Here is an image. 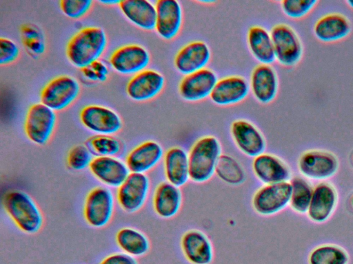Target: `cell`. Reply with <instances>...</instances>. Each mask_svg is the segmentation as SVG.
<instances>
[{
  "mask_svg": "<svg viewBox=\"0 0 353 264\" xmlns=\"http://www.w3.org/2000/svg\"><path fill=\"white\" fill-rule=\"evenodd\" d=\"M6 215L23 233L35 234L43 228L44 217L35 200L26 191L12 188L6 190L1 199Z\"/></svg>",
  "mask_w": 353,
  "mask_h": 264,
  "instance_id": "1",
  "label": "cell"
},
{
  "mask_svg": "<svg viewBox=\"0 0 353 264\" xmlns=\"http://www.w3.org/2000/svg\"><path fill=\"white\" fill-rule=\"evenodd\" d=\"M108 44L105 31L99 27H85L76 32L66 45V56L74 67L83 69L102 56Z\"/></svg>",
  "mask_w": 353,
  "mask_h": 264,
  "instance_id": "2",
  "label": "cell"
},
{
  "mask_svg": "<svg viewBox=\"0 0 353 264\" xmlns=\"http://www.w3.org/2000/svg\"><path fill=\"white\" fill-rule=\"evenodd\" d=\"M221 155L222 146L216 137L206 135L199 138L188 151L190 182L195 184L209 182L215 175Z\"/></svg>",
  "mask_w": 353,
  "mask_h": 264,
  "instance_id": "3",
  "label": "cell"
},
{
  "mask_svg": "<svg viewBox=\"0 0 353 264\" xmlns=\"http://www.w3.org/2000/svg\"><path fill=\"white\" fill-rule=\"evenodd\" d=\"M116 197L112 189L100 185L92 188L83 204V217L91 228L100 229L112 221L116 210Z\"/></svg>",
  "mask_w": 353,
  "mask_h": 264,
  "instance_id": "4",
  "label": "cell"
},
{
  "mask_svg": "<svg viewBox=\"0 0 353 264\" xmlns=\"http://www.w3.org/2000/svg\"><path fill=\"white\" fill-rule=\"evenodd\" d=\"M151 180L148 174L130 173L116 189V201L125 213L134 214L146 204L151 192Z\"/></svg>",
  "mask_w": 353,
  "mask_h": 264,
  "instance_id": "5",
  "label": "cell"
},
{
  "mask_svg": "<svg viewBox=\"0 0 353 264\" xmlns=\"http://www.w3.org/2000/svg\"><path fill=\"white\" fill-rule=\"evenodd\" d=\"M275 60L285 67L296 66L301 60L303 55L302 41L290 25L278 23L271 30Z\"/></svg>",
  "mask_w": 353,
  "mask_h": 264,
  "instance_id": "6",
  "label": "cell"
},
{
  "mask_svg": "<svg viewBox=\"0 0 353 264\" xmlns=\"http://www.w3.org/2000/svg\"><path fill=\"white\" fill-rule=\"evenodd\" d=\"M57 124L54 111L41 102L31 104L24 121V133L27 138L39 146L47 144L51 140Z\"/></svg>",
  "mask_w": 353,
  "mask_h": 264,
  "instance_id": "7",
  "label": "cell"
},
{
  "mask_svg": "<svg viewBox=\"0 0 353 264\" xmlns=\"http://www.w3.org/2000/svg\"><path fill=\"white\" fill-rule=\"evenodd\" d=\"M291 192L290 182L263 184L252 195V208L262 217L275 215L289 206Z\"/></svg>",
  "mask_w": 353,
  "mask_h": 264,
  "instance_id": "8",
  "label": "cell"
},
{
  "mask_svg": "<svg viewBox=\"0 0 353 264\" xmlns=\"http://www.w3.org/2000/svg\"><path fill=\"white\" fill-rule=\"evenodd\" d=\"M80 91L77 79L71 76L61 75L46 84L41 91L40 100L54 111H61L77 100Z\"/></svg>",
  "mask_w": 353,
  "mask_h": 264,
  "instance_id": "9",
  "label": "cell"
},
{
  "mask_svg": "<svg viewBox=\"0 0 353 264\" xmlns=\"http://www.w3.org/2000/svg\"><path fill=\"white\" fill-rule=\"evenodd\" d=\"M297 166L303 177L323 181L336 174L339 161L336 155L330 151L310 149L300 155Z\"/></svg>",
  "mask_w": 353,
  "mask_h": 264,
  "instance_id": "10",
  "label": "cell"
},
{
  "mask_svg": "<svg viewBox=\"0 0 353 264\" xmlns=\"http://www.w3.org/2000/svg\"><path fill=\"white\" fill-rule=\"evenodd\" d=\"M83 126L95 135H113L119 132L123 122L119 115L113 109L99 104L83 107L79 113Z\"/></svg>",
  "mask_w": 353,
  "mask_h": 264,
  "instance_id": "11",
  "label": "cell"
},
{
  "mask_svg": "<svg viewBox=\"0 0 353 264\" xmlns=\"http://www.w3.org/2000/svg\"><path fill=\"white\" fill-rule=\"evenodd\" d=\"M230 133L234 144L243 155L254 158L265 152L266 140L252 122L244 119L235 120L230 125Z\"/></svg>",
  "mask_w": 353,
  "mask_h": 264,
  "instance_id": "12",
  "label": "cell"
},
{
  "mask_svg": "<svg viewBox=\"0 0 353 264\" xmlns=\"http://www.w3.org/2000/svg\"><path fill=\"white\" fill-rule=\"evenodd\" d=\"M148 50L139 44H128L115 50L110 56L109 62L117 72L123 74H136L147 68L150 63Z\"/></svg>",
  "mask_w": 353,
  "mask_h": 264,
  "instance_id": "13",
  "label": "cell"
},
{
  "mask_svg": "<svg viewBox=\"0 0 353 264\" xmlns=\"http://www.w3.org/2000/svg\"><path fill=\"white\" fill-rule=\"evenodd\" d=\"M164 153L159 142L148 140L132 148L126 155L125 162L130 173L148 174L162 162Z\"/></svg>",
  "mask_w": 353,
  "mask_h": 264,
  "instance_id": "14",
  "label": "cell"
},
{
  "mask_svg": "<svg viewBox=\"0 0 353 264\" xmlns=\"http://www.w3.org/2000/svg\"><path fill=\"white\" fill-rule=\"evenodd\" d=\"M180 248L190 264H211L214 257L213 244L202 230L190 229L181 236Z\"/></svg>",
  "mask_w": 353,
  "mask_h": 264,
  "instance_id": "15",
  "label": "cell"
},
{
  "mask_svg": "<svg viewBox=\"0 0 353 264\" xmlns=\"http://www.w3.org/2000/svg\"><path fill=\"white\" fill-rule=\"evenodd\" d=\"M157 19L155 30L163 40L172 41L180 34L183 13L181 4L176 0H158L155 3Z\"/></svg>",
  "mask_w": 353,
  "mask_h": 264,
  "instance_id": "16",
  "label": "cell"
},
{
  "mask_svg": "<svg viewBox=\"0 0 353 264\" xmlns=\"http://www.w3.org/2000/svg\"><path fill=\"white\" fill-rule=\"evenodd\" d=\"M251 168L254 177L263 185L290 182L291 170L279 156L263 153L253 158Z\"/></svg>",
  "mask_w": 353,
  "mask_h": 264,
  "instance_id": "17",
  "label": "cell"
},
{
  "mask_svg": "<svg viewBox=\"0 0 353 264\" xmlns=\"http://www.w3.org/2000/svg\"><path fill=\"white\" fill-rule=\"evenodd\" d=\"M165 85L164 76L159 71L145 69L134 74L126 85L128 97L137 102L154 99L163 90Z\"/></svg>",
  "mask_w": 353,
  "mask_h": 264,
  "instance_id": "18",
  "label": "cell"
},
{
  "mask_svg": "<svg viewBox=\"0 0 353 264\" xmlns=\"http://www.w3.org/2000/svg\"><path fill=\"white\" fill-rule=\"evenodd\" d=\"M215 72L209 68L184 76L179 84V94L188 102H199L210 98L218 80Z\"/></svg>",
  "mask_w": 353,
  "mask_h": 264,
  "instance_id": "19",
  "label": "cell"
},
{
  "mask_svg": "<svg viewBox=\"0 0 353 264\" xmlns=\"http://www.w3.org/2000/svg\"><path fill=\"white\" fill-rule=\"evenodd\" d=\"M88 169L95 179L110 189H117L130 173L125 161L117 157H94Z\"/></svg>",
  "mask_w": 353,
  "mask_h": 264,
  "instance_id": "20",
  "label": "cell"
},
{
  "mask_svg": "<svg viewBox=\"0 0 353 264\" xmlns=\"http://www.w3.org/2000/svg\"><path fill=\"white\" fill-rule=\"evenodd\" d=\"M212 56L209 45L203 41H193L182 46L174 58L175 69L185 76L206 68Z\"/></svg>",
  "mask_w": 353,
  "mask_h": 264,
  "instance_id": "21",
  "label": "cell"
},
{
  "mask_svg": "<svg viewBox=\"0 0 353 264\" xmlns=\"http://www.w3.org/2000/svg\"><path fill=\"white\" fill-rule=\"evenodd\" d=\"M152 207L155 214L162 219L176 217L183 206L181 188L167 181L157 184L152 194Z\"/></svg>",
  "mask_w": 353,
  "mask_h": 264,
  "instance_id": "22",
  "label": "cell"
},
{
  "mask_svg": "<svg viewBox=\"0 0 353 264\" xmlns=\"http://www.w3.org/2000/svg\"><path fill=\"white\" fill-rule=\"evenodd\" d=\"M250 91L249 82L244 77L230 75L218 79L210 98L216 105L232 106L243 101Z\"/></svg>",
  "mask_w": 353,
  "mask_h": 264,
  "instance_id": "23",
  "label": "cell"
},
{
  "mask_svg": "<svg viewBox=\"0 0 353 264\" xmlns=\"http://www.w3.org/2000/svg\"><path fill=\"white\" fill-rule=\"evenodd\" d=\"M249 85L256 100L261 104H269L278 94L279 83L277 73L271 65L259 64L252 69Z\"/></svg>",
  "mask_w": 353,
  "mask_h": 264,
  "instance_id": "24",
  "label": "cell"
},
{
  "mask_svg": "<svg viewBox=\"0 0 353 264\" xmlns=\"http://www.w3.org/2000/svg\"><path fill=\"white\" fill-rule=\"evenodd\" d=\"M338 201L337 192L333 185L322 182L313 188L310 204L307 212L312 222L322 223L333 214Z\"/></svg>",
  "mask_w": 353,
  "mask_h": 264,
  "instance_id": "25",
  "label": "cell"
},
{
  "mask_svg": "<svg viewBox=\"0 0 353 264\" xmlns=\"http://www.w3.org/2000/svg\"><path fill=\"white\" fill-rule=\"evenodd\" d=\"M352 24L349 19L339 12H330L319 17L314 24L316 39L326 43L340 41L349 36Z\"/></svg>",
  "mask_w": 353,
  "mask_h": 264,
  "instance_id": "26",
  "label": "cell"
},
{
  "mask_svg": "<svg viewBox=\"0 0 353 264\" xmlns=\"http://www.w3.org/2000/svg\"><path fill=\"white\" fill-rule=\"evenodd\" d=\"M162 167L165 181L174 186L181 188L190 181L188 152L183 147L174 146L165 151Z\"/></svg>",
  "mask_w": 353,
  "mask_h": 264,
  "instance_id": "27",
  "label": "cell"
},
{
  "mask_svg": "<svg viewBox=\"0 0 353 264\" xmlns=\"http://www.w3.org/2000/svg\"><path fill=\"white\" fill-rule=\"evenodd\" d=\"M119 7L125 18L137 28L155 30L157 10L155 4L147 0H122Z\"/></svg>",
  "mask_w": 353,
  "mask_h": 264,
  "instance_id": "28",
  "label": "cell"
},
{
  "mask_svg": "<svg viewBox=\"0 0 353 264\" xmlns=\"http://www.w3.org/2000/svg\"><path fill=\"white\" fill-rule=\"evenodd\" d=\"M247 43L250 53L260 64L271 65L276 60L270 32L264 27L251 26L247 33Z\"/></svg>",
  "mask_w": 353,
  "mask_h": 264,
  "instance_id": "29",
  "label": "cell"
},
{
  "mask_svg": "<svg viewBox=\"0 0 353 264\" xmlns=\"http://www.w3.org/2000/svg\"><path fill=\"white\" fill-rule=\"evenodd\" d=\"M114 239L121 252L135 258L143 256L150 250L151 244L148 236L133 227L124 226L119 228L115 234Z\"/></svg>",
  "mask_w": 353,
  "mask_h": 264,
  "instance_id": "30",
  "label": "cell"
},
{
  "mask_svg": "<svg viewBox=\"0 0 353 264\" xmlns=\"http://www.w3.org/2000/svg\"><path fill=\"white\" fill-rule=\"evenodd\" d=\"M215 175L223 182L231 186H239L246 179L243 165L233 156L222 153L216 169Z\"/></svg>",
  "mask_w": 353,
  "mask_h": 264,
  "instance_id": "31",
  "label": "cell"
},
{
  "mask_svg": "<svg viewBox=\"0 0 353 264\" xmlns=\"http://www.w3.org/2000/svg\"><path fill=\"white\" fill-rule=\"evenodd\" d=\"M290 183L292 192L289 206L298 214H306L312 195V186L303 176L292 177Z\"/></svg>",
  "mask_w": 353,
  "mask_h": 264,
  "instance_id": "32",
  "label": "cell"
},
{
  "mask_svg": "<svg viewBox=\"0 0 353 264\" xmlns=\"http://www.w3.org/2000/svg\"><path fill=\"white\" fill-rule=\"evenodd\" d=\"M349 254L343 248L334 244H323L309 254L308 264H348Z\"/></svg>",
  "mask_w": 353,
  "mask_h": 264,
  "instance_id": "33",
  "label": "cell"
},
{
  "mask_svg": "<svg viewBox=\"0 0 353 264\" xmlns=\"http://www.w3.org/2000/svg\"><path fill=\"white\" fill-rule=\"evenodd\" d=\"M85 145L94 157H117L122 152L121 142L113 135H94L88 138Z\"/></svg>",
  "mask_w": 353,
  "mask_h": 264,
  "instance_id": "34",
  "label": "cell"
},
{
  "mask_svg": "<svg viewBox=\"0 0 353 264\" xmlns=\"http://www.w3.org/2000/svg\"><path fill=\"white\" fill-rule=\"evenodd\" d=\"M94 157V155L85 144H77L69 150L66 164L71 170L83 171L89 168Z\"/></svg>",
  "mask_w": 353,
  "mask_h": 264,
  "instance_id": "35",
  "label": "cell"
},
{
  "mask_svg": "<svg viewBox=\"0 0 353 264\" xmlns=\"http://www.w3.org/2000/svg\"><path fill=\"white\" fill-rule=\"evenodd\" d=\"M317 3L316 0H283L281 8L288 17L300 19L309 14Z\"/></svg>",
  "mask_w": 353,
  "mask_h": 264,
  "instance_id": "36",
  "label": "cell"
},
{
  "mask_svg": "<svg viewBox=\"0 0 353 264\" xmlns=\"http://www.w3.org/2000/svg\"><path fill=\"white\" fill-rule=\"evenodd\" d=\"M92 3L90 0H61L59 6L65 16L78 19L83 17L90 11Z\"/></svg>",
  "mask_w": 353,
  "mask_h": 264,
  "instance_id": "37",
  "label": "cell"
},
{
  "mask_svg": "<svg viewBox=\"0 0 353 264\" xmlns=\"http://www.w3.org/2000/svg\"><path fill=\"white\" fill-rule=\"evenodd\" d=\"M19 46L8 38H0V64L9 65L15 61L19 56Z\"/></svg>",
  "mask_w": 353,
  "mask_h": 264,
  "instance_id": "38",
  "label": "cell"
},
{
  "mask_svg": "<svg viewBox=\"0 0 353 264\" xmlns=\"http://www.w3.org/2000/svg\"><path fill=\"white\" fill-rule=\"evenodd\" d=\"M81 70L85 77L94 81L103 82L106 80L109 74L107 66L99 60L81 69Z\"/></svg>",
  "mask_w": 353,
  "mask_h": 264,
  "instance_id": "39",
  "label": "cell"
},
{
  "mask_svg": "<svg viewBox=\"0 0 353 264\" xmlns=\"http://www.w3.org/2000/svg\"><path fill=\"white\" fill-rule=\"evenodd\" d=\"M99 264H139L137 258L123 252H112L103 258Z\"/></svg>",
  "mask_w": 353,
  "mask_h": 264,
  "instance_id": "40",
  "label": "cell"
},
{
  "mask_svg": "<svg viewBox=\"0 0 353 264\" xmlns=\"http://www.w3.org/2000/svg\"><path fill=\"white\" fill-rule=\"evenodd\" d=\"M119 2H120V1H116V0L100 1V3H101L103 4L110 5V6H112L114 4L119 5Z\"/></svg>",
  "mask_w": 353,
  "mask_h": 264,
  "instance_id": "41",
  "label": "cell"
},
{
  "mask_svg": "<svg viewBox=\"0 0 353 264\" xmlns=\"http://www.w3.org/2000/svg\"><path fill=\"white\" fill-rule=\"evenodd\" d=\"M346 3L348 6V7L353 10V0H347L346 1Z\"/></svg>",
  "mask_w": 353,
  "mask_h": 264,
  "instance_id": "42",
  "label": "cell"
},
{
  "mask_svg": "<svg viewBox=\"0 0 353 264\" xmlns=\"http://www.w3.org/2000/svg\"><path fill=\"white\" fill-rule=\"evenodd\" d=\"M350 204L352 205V206L353 207V195L350 199Z\"/></svg>",
  "mask_w": 353,
  "mask_h": 264,
  "instance_id": "43",
  "label": "cell"
},
{
  "mask_svg": "<svg viewBox=\"0 0 353 264\" xmlns=\"http://www.w3.org/2000/svg\"><path fill=\"white\" fill-rule=\"evenodd\" d=\"M352 163H353V154H352Z\"/></svg>",
  "mask_w": 353,
  "mask_h": 264,
  "instance_id": "44",
  "label": "cell"
}]
</instances>
